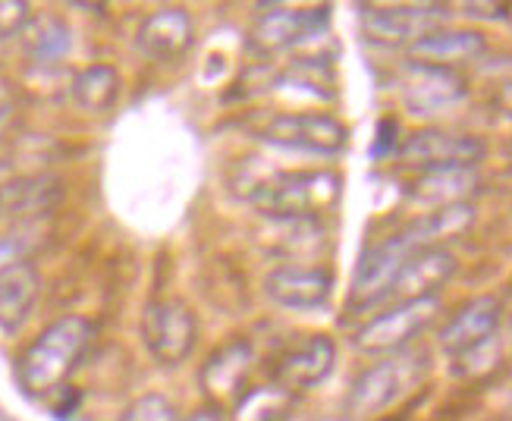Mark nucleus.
<instances>
[{
  "label": "nucleus",
  "instance_id": "9d476101",
  "mask_svg": "<svg viewBox=\"0 0 512 421\" xmlns=\"http://www.w3.org/2000/svg\"><path fill=\"white\" fill-rule=\"evenodd\" d=\"M450 7L443 4H406V7H362L359 22L368 41L374 44H412L415 38L443 29Z\"/></svg>",
  "mask_w": 512,
  "mask_h": 421
},
{
  "label": "nucleus",
  "instance_id": "0eeeda50",
  "mask_svg": "<svg viewBox=\"0 0 512 421\" xmlns=\"http://www.w3.org/2000/svg\"><path fill=\"white\" fill-rule=\"evenodd\" d=\"M399 98L412 117H437L469 98V79L447 66L406 63L399 73Z\"/></svg>",
  "mask_w": 512,
  "mask_h": 421
},
{
  "label": "nucleus",
  "instance_id": "5701e85b",
  "mask_svg": "<svg viewBox=\"0 0 512 421\" xmlns=\"http://www.w3.org/2000/svg\"><path fill=\"white\" fill-rule=\"evenodd\" d=\"M41 280L32 261H16L0 271V327L16 330L38 302Z\"/></svg>",
  "mask_w": 512,
  "mask_h": 421
},
{
  "label": "nucleus",
  "instance_id": "a878e982",
  "mask_svg": "<svg viewBox=\"0 0 512 421\" xmlns=\"http://www.w3.org/2000/svg\"><path fill=\"white\" fill-rule=\"evenodd\" d=\"M32 32H29V57L38 66H51L60 63L73 48V32L66 26L63 19L57 16H41L35 22H29Z\"/></svg>",
  "mask_w": 512,
  "mask_h": 421
},
{
  "label": "nucleus",
  "instance_id": "4468645a",
  "mask_svg": "<svg viewBox=\"0 0 512 421\" xmlns=\"http://www.w3.org/2000/svg\"><path fill=\"white\" fill-rule=\"evenodd\" d=\"M252 371H255V349L249 340H230L227 346H220L202 365V390L208 393L214 409H220V403L233 406L246 393Z\"/></svg>",
  "mask_w": 512,
  "mask_h": 421
},
{
  "label": "nucleus",
  "instance_id": "a211bd4d",
  "mask_svg": "<svg viewBox=\"0 0 512 421\" xmlns=\"http://www.w3.org/2000/svg\"><path fill=\"white\" fill-rule=\"evenodd\" d=\"M475 220H478V208L472 202L447 205V208H434L428 214L412 217L396 236L403 239V246L409 252H418V249H447V242H453V239L469 233L475 227Z\"/></svg>",
  "mask_w": 512,
  "mask_h": 421
},
{
  "label": "nucleus",
  "instance_id": "7ed1b4c3",
  "mask_svg": "<svg viewBox=\"0 0 512 421\" xmlns=\"http://www.w3.org/2000/svg\"><path fill=\"white\" fill-rule=\"evenodd\" d=\"M440 315V299H406L396 302L387 312H381L377 318H371L359 334H355V349L362 356H396L403 352L418 334L434 324V318Z\"/></svg>",
  "mask_w": 512,
  "mask_h": 421
},
{
  "label": "nucleus",
  "instance_id": "2f4dec72",
  "mask_svg": "<svg viewBox=\"0 0 512 421\" xmlns=\"http://www.w3.org/2000/svg\"><path fill=\"white\" fill-rule=\"evenodd\" d=\"M390 136H396V120H381V129H377V139L381 142L374 145V158H384L387 151H393Z\"/></svg>",
  "mask_w": 512,
  "mask_h": 421
},
{
  "label": "nucleus",
  "instance_id": "6ab92c4d",
  "mask_svg": "<svg viewBox=\"0 0 512 421\" xmlns=\"http://www.w3.org/2000/svg\"><path fill=\"white\" fill-rule=\"evenodd\" d=\"M487 51V38L475 29H434L409 44V60L425 66H456L475 63Z\"/></svg>",
  "mask_w": 512,
  "mask_h": 421
},
{
  "label": "nucleus",
  "instance_id": "1a4fd4ad",
  "mask_svg": "<svg viewBox=\"0 0 512 421\" xmlns=\"http://www.w3.org/2000/svg\"><path fill=\"white\" fill-rule=\"evenodd\" d=\"M409 249L403 246V239L390 236L384 242L371 246L359 264H355L352 274V286H349V312H374L377 305H384L387 299H393V283L396 274L403 268Z\"/></svg>",
  "mask_w": 512,
  "mask_h": 421
},
{
  "label": "nucleus",
  "instance_id": "6e6552de",
  "mask_svg": "<svg viewBox=\"0 0 512 421\" xmlns=\"http://www.w3.org/2000/svg\"><path fill=\"white\" fill-rule=\"evenodd\" d=\"M399 158L409 167L425 170H453V167H469L478 170V164L487 158V145L478 136H465V132L450 129H418L399 145Z\"/></svg>",
  "mask_w": 512,
  "mask_h": 421
},
{
  "label": "nucleus",
  "instance_id": "aec40b11",
  "mask_svg": "<svg viewBox=\"0 0 512 421\" xmlns=\"http://www.w3.org/2000/svg\"><path fill=\"white\" fill-rule=\"evenodd\" d=\"M333 365H337V346H333V340L324 334L308 337L305 346L286 352V356L280 359L274 384L286 387L289 393L321 387L333 374Z\"/></svg>",
  "mask_w": 512,
  "mask_h": 421
},
{
  "label": "nucleus",
  "instance_id": "20e7f679",
  "mask_svg": "<svg viewBox=\"0 0 512 421\" xmlns=\"http://www.w3.org/2000/svg\"><path fill=\"white\" fill-rule=\"evenodd\" d=\"M142 340L158 365L164 368L183 365L192 356L195 340H198L195 312L180 299L151 302L142 312Z\"/></svg>",
  "mask_w": 512,
  "mask_h": 421
},
{
  "label": "nucleus",
  "instance_id": "b1692460",
  "mask_svg": "<svg viewBox=\"0 0 512 421\" xmlns=\"http://www.w3.org/2000/svg\"><path fill=\"white\" fill-rule=\"evenodd\" d=\"M123 92V76L107 63H95L79 70L70 82V98L82 110V114H104L117 101Z\"/></svg>",
  "mask_w": 512,
  "mask_h": 421
},
{
  "label": "nucleus",
  "instance_id": "412c9836",
  "mask_svg": "<svg viewBox=\"0 0 512 421\" xmlns=\"http://www.w3.org/2000/svg\"><path fill=\"white\" fill-rule=\"evenodd\" d=\"M481 192V176L469 167H453V170H425L409 183V198L425 208H447L472 202Z\"/></svg>",
  "mask_w": 512,
  "mask_h": 421
},
{
  "label": "nucleus",
  "instance_id": "7c9ffc66",
  "mask_svg": "<svg viewBox=\"0 0 512 421\" xmlns=\"http://www.w3.org/2000/svg\"><path fill=\"white\" fill-rule=\"evenodd\" d=\"M16 114V104H13V92H10V82L0 79V136H4V129L10 126Z\"/></svg>",
  "mask_w": 512,
  "mask_h": 421
},
{
  "label": "nucleus",
  "instance_id": "f3484780",
  "mask_svg": "<svg viewBox=\"0 0 512 421\" xmlns=\"http://www.w3.org/2000/svg\"><path fill=\"white\" fill-rule=\"evenodd\" d=\"M192 41H195V26L183 7H161L148 13L136 35L139 51L154 63L180 60L192 48Z\"/></svg>",
  "mask_w": 512,
  "mask_h": 421
},
{
  "label": "nucleus",
  "instance_id": "dca6fc26",
  "mask_svg": "<svg viewBox=\"0 0 512 421\" xmlns=\"http://www.w3.org/2000/svg\"><path fill=\"white\" fill-rule=\"evenodd\" d=\"M459 271V261L450 249H418L409 252L403 268L396 274L393 296L396 302L406 299H431L447 286Z\"/></svg>",
  "mask_w": 512,
  "mask_h": 421
},
{
  "label": "nucleus",
  "instance_id": "39448f33",
  "mask_svg": "<svg viewBox=\"0 0 512 421\" xmlns=\"http://www.w3.org/2000/svg\"><path fill=\"white\" fill-rule=\"evenodd\" d=\"M418 365H421V359L403 356V352H396V356H387L384 362L371 365L349 387L346 412L352 418H359V421H368L371 415L390 409L399 396H406L409 387L415 384Z\"/></svg>",
  "mask_w": 512,
  "mask_h": 421
},
{
  "label": "nucleus",
  "instance_id": "423d86ee",
  "mask_svg": "<svg viewBox=\"0 0 512 421\" xmlns=\"http://www.w3.org/2000/svg\"><path fill=\"white\" fill-rule=\"evenodd\" d=\"M261 136L267 145H277V148L321 154V158H337L349 142V129L337 117L318 114V110H305V114L271 117Z\"/></svg>",
  "mask_w": 512,
  "mask_h": 421
},
{
  "label": "nucleus",
  "instance_id": "f03ea898",
  "mask_svg": "<svg viewBox=\"0 0 512 421\" xmlns=\"http://www.w3.org/2000/svg\"><path fill=\"white\" fill-rule=\"evenodd\" d=\"M343 180L333 170H274L252 183L246 198L267 220L318 217L340 202Z\"/></svg>",
  "mask_w": 512,
  "mask_h": 421
},
{
  "label": "nucleus",
  "instance_id": "cd10ccee",
  "mask_svg": "<svg viewBox=\"0 0 512 421\" xmlns=\"http://www.w3.org/2000/svg\"><path fill=\"white\" fill-rule=\"evenodd\" d=\"M32 22V7L22 0H0V44L22 35Z\"/></svg>",
  "mask_w": 512,
  "mask_h": 421
},
{
  "label": "nucleus",
  "instance_id": "473e14b6",
  "mask_svg": "<svg viewBox=\"0 0 512 421\" xmlns=\"http://www.w3.org/2000/svg\"><path fill=\"white\" fill-rule=\"evenodd\" d=\"M180 421H227V415L220 409H214V406H205V409H195L192 415H186Z\"/></svg>",
  "mask_w": 512,
  "mask_h": 421
},
{
  "label": "nucleus",
  "instance_id": "2eb2a0df",
  "mask_svg": "<svg viewBox=\"0 0 512 421\" xmlns=\"http://www.w3.org/2000/svg\"><path fill=\"white\" fill-rule=\"evenodd\" d=\"M63 198V183L54 173H22L0 183V220L48 217Z\"/></svg>",
  "mask_w": 512,
  "mask_h": 421
},
{
  "label": "nucleus",
  "instance_id": "c756f323",
  "mask_svg": "<svg viewBox=\"0 0 512 421\" xmlns=\"http://www.w3.org/2000/svg\"><path fill=\"white\" fill-rule=\"evenodd\" d=\"M465 10V16H478V19H497V22H503L506 16H509V7L506 4H465L462 7Z\"/></svg>",
  "mask_w": 512,
  "mask_h": 421
},
{
  "label": "nucleus",
  "instance_id": "f257e3e1",
  "mask_svg": "<svg viewBox=\"0 0 512 421\" xmlns=\"http://www.w3.org/2000/svg\"><path fill=\"white\" fill-rule=\"evenodd\" d=\"M95 340V324L82 315L60 318L44 327L16 362V381L32 396H48L63 390L70 374L82 362L88 343Z\"/></svg>",
  "mask_w": 512,
  "mask_h": 421
},
{
  "label": "nucleus",
  "instance_id": "f8f14e48",
  "mask_svg": "<svg viewBox=\"0 0 512 421\" xmlns=\"http://www.w3.org/2000/svg\"><path fill=\"white\" fill-rule=\"evenodd\" d=\"M264 293L289 312H318L333 296V274L318 264H280L267 274Z\"/></svg>",
  "mask_w": 512,
  "mask_h": 421
},
{
  "label": "nucleus",
  "instance_id": "4be33fe9",
  "mask_svg": "<svg viewBox=\"0 0 512 421\" xmlns=\"http://www.w3.org/2000/svg\"><path fill=\"white\" fill-rule=\"evenodd\" d=\"M267 230H271V252L286 258V264H311L327 242L318 217L267 220Z\"/></svg>",
  "mask_w": 512,
  "mask_h": 421
},
{
  "label": "nucleus",
  "instance_id": "9b49d317",
  "mask_svg": "<svg viewBox=\"0 0 512 421\" xmlns=\"http://www.w3.org/2000/svg\"><path fill=\"white\" fill-rule=\"evenodd\" d=\"M330 22V7H315V10H289V7H271L261 13L252 26V51L258 54H280L296 48V44L308 41L327 29Z\"/></svg>",
  "mask_w": 512,
  "mask_h": 421
},
{
  "label": "nucleus",
  "instance_id": "c85d7f7f",
  "mask_svg": "<svg viewBox=\"0 0 512 421\" xmlns=\"http://www.w3.org/2000/svg\"><path fill=\"white\" fill-rule=\"evenodd\" d=\"M29 249H32L29 236H22V233L0 236V271L10 268L16 261H29Z\"/></svg>",
  "mask_w": 512,
  "mask_h": 421
},
{
  "label": "nucleus",
  "instance_id": "393cba45",
  "mask_svg": "<svg viewBox=\"0 0 512 421\" xmlns=\"http://www.w3.org/2000/svg\"><path fill=\"white\" fill-rule=\"evenodd\" d=\"M296 393H289L280 384L252 387L233 403V415L227 421H286L293 415Z\"/></svg>",
  "mask_w": 512,
  "mask_h": 421
},
{
  "label": "nucleus",
  "instance_id": "ddd939ff",
  "mask_svg": "<svg viewBox=\"0 0 512 421\" xmlns=\"http://www.w3.org/2000/svg\"><path fill=\"white\" fill-rule=\"evenodd\" d=\"M500 318H503V308H500V299L494 296H478L472 302H465L437 337L443 356H450L456 362L462 356H469L472 349L497 340Z\"/></svg>",
  "mask_w": 512,
  "mask_h": 421
},
{
  "label": "nucleus",
  "instance_id": "bb28decb",
  "mask_svg": "<svg viewBox=\"0 0 512 421\" xmlns=\"http://www.w3.org/2000/svg\"><path fill=\"white\" fill-rule=\"evenodd\" d=\"M120 421H180V415H176L167 396L148 393V396H139V400L123 412Z\"/></svg>",
  "mask_w": 512,
  "mask_h": 421
}]
</instances>
